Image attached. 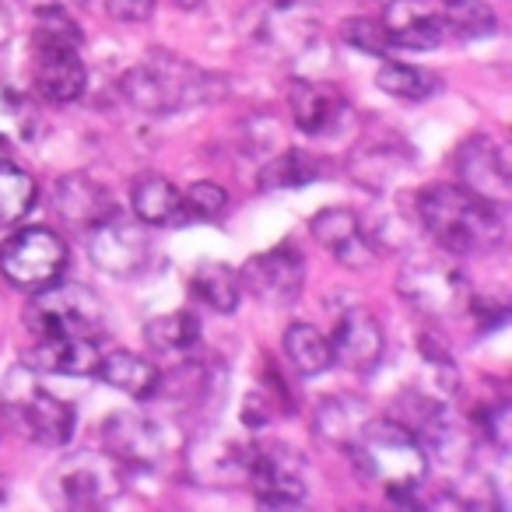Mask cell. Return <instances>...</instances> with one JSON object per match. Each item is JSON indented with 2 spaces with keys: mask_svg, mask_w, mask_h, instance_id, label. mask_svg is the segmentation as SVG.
<instances>
[{
  "mask_svg": "<svg viewBox=\"0 0 512 512\" xmlns=\"http://www.w3.org/2000/svg\"><path fill=\"white\" fill-rule=\"evenodd\" d=\"M249 460H253V449L232 439H207L204 446L193 449V470L204 481H239L249 470Z\"/></svg>",
  "mask_w": 512,
  "mask_h": 512,
  "instance_id": "23",
  "label": "cell"
},
{
  "mask_svg": "<svg viewBox=\"0 0 512 512\" xmlns=\"http://www.w3.org/2000/svg\"><path fill=\"white\" fill-rule=\"evenodd\" d=\"M348 453L355 460L358 474L365 481L379 484L393 505H404V509L418 505L414 491L421 488V481L428 474V453L404 425H397L393 418L369 421L355 435Z\"/></svg>",
  "mask_w": 512,
  "mask_h": 512,
  "instance_id": "1",
  "label": "cell"
},
{
  "mask_svg": "<svg viewBox=\"0 0 512 512\" xmlns=\"http://www.w3.org/2000/svg\"><path fill=\"white\" fill-rule=\"evenodd\" d=\"M313 235H316V242H320L334 260H341L344 267L362 271V267H372V260H376L372 242L365 239L358 218L351 211H344V207H327V211L316 214Z\"/></svg>",
  "mask_w": 512,
  "mask_h": 512,
  "instance_id": "18",
  "label": "cell"
},
{
  "mask_svg": "<svg viewBox=\"0 0 512 512\" xmlns=\"http://www.w3.org/2000/svg\"><path fill=\"white\" fill-rule=\"evenodd\" d=\"M397 292L428 316H456L470 306V285L446 249L414 253L400 267Z\"/></svg>",
  "mask_w": 512,
  "mask_h": 512,
  "instance_id": "6",
  "label": "cell"
},
{
  "mask_svg": "<svg viewBox=\"0 0 512 512\" xmlns=\"http://www.w3.org/2000/svg\"><path fill=\"white\" fill-rule=\"evenodd\" d=\"M341 39L351 50L365 53V57H390V50H393L386 25L372 22V18H351V22H344Z\"/></svg>",
  "mask_w": 512,
  "mask_h": 512,
  "instance_id": "32",
  "label": "cell"
},
{
  "mask_svg": "<svg viewBox=\"0 0 512 512\" xmlns=\"http://www.w3.org/2000/svg\"><path fill=\"white\" fill-rule=\"evenodd\" d=\"M320 176H323V169L313 155H306V151H285V155H278L274 162H267L264 169H260L256 186L267 190V193L271 190H295V186H306Z\"/></svg>",
  "mask_w": 512,
  "mask_h": 512,
  "instance_id": "27",
  "label": "cell"
},
{
  "mask_svg": "<svg viewBox=\"0 0 512 512\" xmlns=\"http://www.w3.org/2000/svg\"><path fill=\"white\" fill-rule=\"evenodd\" d=\"M106 11L116 22H144L155 11V0H106Z\"/></svg>",
  "mask_w": 512,
  "mask_h": 512,
  "instance_id": "34",
  "label": "cell"
},
{
  "mask_svg": "<svg viewBox=\"0 0 512 512\" xmlns=\"http://www.w3.org/2000/svg\"><path fill=\"white\" fill-rule=\"evenodd\" d=\"M376 85L386 95H393V99H407V102H425L439 92V78L432 71H421L414 64H400V60H386L379 67Z\"/></svg>",
  "mask_w": 512,
  "mask_h": 512,
  "instance_id": "28",
  "label": "cell"
},
{
  "mask_svg": "<svg viewBox=\"0 0 512 512\" xmlns=\"http://www.w3.org/2000/svg\"><path fill=\"white\" fill-rule=\"evenodd\" d=\"M0 407L29 442L39 446H67L74 435V407L53 397L50 390L29 376V369H15L0 386Z\"/></svg>",
  "mask_w": 512,
  "mask_h": 512,
  "instance_id": "4",
  "label": "cell"
},
{
  "mask_svg": "<svg viewBox=\"0 0 512 512\" xmlns=\"http://www.w3.org/2000/svg\"><path fill=\"white\" fill-rule=\"evenodd\" d=\"M274 4H281V8H288V4H295V0H274Z\"/></svg>",
  "mask_w": 512,
  "mask_h": 512,
  "instance_id": "37",
  "label": "cell"
},
{
  "mask_svg": "<svg viewBox=\"0 0 512 512\" xmlns=\"http://www.w3.org/2000/svg\"><path fill=\"white\" fill-rule=\"evenodd\" d=\"M285 355L295 372L302 376H320L334 365V351H330V337H323L309 323H295L285 334Z\"/></svg>",
  "mask_w": 512,
  "mask_h": 512,
  "instance_id": "24",
  "label": "cell"
},
{
  "mask_svg": "<svg viewBox=\"0 0 512 512\" xmlns=\"http://www.w3.org/2000/svg\"><path fill=\"white\" fill-rule=\"evenodd\" d=\"M334 362L348 365L351 372H372L383 358V327L369 309L355 306L337 320L334 337H330Z\"/></svg>",
  "mask_w": 512,
  "mask_h": 512,
  "instance_id": "14",
  "label": "cell"
},
{
  "mask_svg": "<svg viewBox=\"0 0 512 512\" xmlns=\"http://www.w3.org/2000/svg\"><path fill=\"white\" fill-rule=\"evenodd\" d=\"M102 435H106V453L130 467H155L165 453L158 425L141 414H113Z\"/></svg>",
  "mask_w": 512,
  "mask_h": 512,
  "instance_id": "16",
  "label": "cell"
},
{
  "mask_svg": "<svg viewBox=\"0 0 512 512\" xmlns=\"http://www.w3.org/2000/svg\"><path fill=\"white\" fill-rule=\"evenodd\" d=\"M509 404H498L495 411H488L484 414V432H488V439L495 442L498 449H505L509 446Z\"/></svg>",
  "mask_w": 512,
  "mask_h": 512,
  "instance_id": "35",
  "label": "cell"
},
{
  "mask_svg": "<svg viewBox=\"0 0 512 512\" xmlns=\"http://www.w3.org/2000/svg\"><path fill=\"white\" fill-rule=\"evenodd\" d=\"M123 95L134 102L141 113L165 116L176 109H190L200 102L221 99V81L214 74L200 71V67L176 60L169 53H151L144 64L130 67L120 81Z\"/></svg>",
  "mask_w": 512,
  "mask_h": 512,
  "instance_id": "3",
  "label": "cell"
},
{
  "mask_svg": "<svg viewBox=\"0 0 512 512\" xmlns=\"http://www.w3.org/2000/svg\"><path fill=\"white\" fill-rule=\"evenodd\" d=\"M53 211L74 228V232L85 235L88 228H95L99 221H106L116 211V200L106 193V186H99L88 176H64L57 179V190H53Z\"/></svg>",
  "mask_w": 512,
  "mask_h": 512,
  "instance_id": "17",
  "label": "cell"
},
{
  "mask_svg": "<svg viewBox=\"0 0 512 512\" xmlns=\"http://www.w3.org/2000/svg\"><path fill=\"white\" fill-rule=\"evenodd\" d=\"M228 197L221 186L214 183H197L190 186V190L183 193V225H190V221H211L218 218L221 211H225Z\"/></svg>",
  "mask_w": 512,
  "mask_h": 512,
  "instance_id": "33",
  "label": "cell"
},
{
  "mask_svg": "<svg viewBox=\"0 0 512 512\" xmlns=\"http://www.w3.org/2000/svg\"><path fill=\"white\" fill-rule=\"evenodd\" d=\"M439 18H442V29H449L460 39H484V36H495L498 29L495 11L484 0H446Z\"/></svg>",
  "mask_w": 512,
  "mask_h": 512,
  "instance_id": "30",
  "label": "cell"
},
{
  "mask_svg": "<svg viewBox=\"0 0 512 512\" xmlns=\"http://www.w3.org/2000/svg\"><path fill=\"white\" fill-rule=\"evenodd\" d=\"M383 4H393V0H383Z\"/></svg>",
  "mask_w": 512,
  "mask_h": 512,
  "instance_id": "38",
  "label": "cell"
},
{
  "mask_svg": "<svg viewBox=\"0 0 512 512\" xmlns=\"http://www.w3.org/2000/svg\"><path fill=\"white\" fill-rule=\"evenodd\" d=\"M81 32L64 11H43L36 32V88L50 102H74L85 92V64L78 57Z\"/></svg>",
  "mask_w": 512,
  "mask_h": 512,
  "instance_id": "5",
  "label": "cell"
},
{
  "mask_svg": "<svg viewBox=\"0 0 512 512\" xmlns=\"http://www.w3.org/2000/svg\"><path fill=\"white\" fill-rule=\"evenodd\" d=\"M99 376L106 379L113 390L130 393L137 400H148L158 393V369L141 355H130V351H116V355L102 358L99 365Z\"/></svg>",
  "mask_w": 512,
  "mask_h": 512,
  "instance_id": "22",
  "label": "cell"
},
{
  "mask_svg": "<svg viewBox=\"0 0 512 512\" xmlns=\"http://www.w3.org/2000/svg\"><path fill=\"white\" fill-rule=\"evenodd\" d=\"M288 106H292V116L299 123V130L306 134H327L337 120L344 116V99L334 92V88L320 85V81H292L288 88Z\"/></svg>",
  "mask_w": 512,
  "mask_h": 512,
  "instance_id": "20",
  "label": "cell"
},
{
  "mask_svg": "<svg viewBox=\"0 0 512 512\" xmlns=\"http://www.w3.org/2000/svg\"><path fill=\"white\" fill-rule=\"evenodd\" d=\"M29 369L57 372V376H99L102 351L95 337H36L25 351Z\"/></svg>",
  "mask_w": 512,
  "mask_h": 512,
  "instance_id": "15",
  "label": "cell"
},
{
  "mask_svg": "<svg viewBox=\"0 0 512 512\" xmlns=\"http://www.w3.org/2000/svg\"><path fill=\"white\" fill-rule=\"evenodd\" d=\"M130 204H134L137 221L144 225H183V193L158 172L137 176Z\"/></svg>",
  "mask_w": 512,
  "mask_h": 512,
  "instance_id": "21",
  "label": "cell"
},
{
  "mask_svg": "<svg viewBox=\"0 0 512 512\" xmlns=\"http://www.w3.org/2000/svg\"><path fill=\"white\" fill-rule=\"evenodd\" d=\"M386 8H390V15L383 25L390 32V43L400 50H435L446 36L442 18L425 11L418 0H393Z\"/></svg>",
  "mask_w": 512,
  "mask_h": 512,
  "instance_id": "19",
  "label": "cell"
},
{
  "mask_svg": "<svg viewBox=\"0 0 512 512\" xmlns=\"http://www.w3.org/2000/svg\"><path fill=\"white\" fill-rule=\"evenodd\" d=\"M418 214L446 253H481L505 239L498 204L477 197L467 186H432L421 193Z\"/></svg>",
  "mask_w": 512,
  "mask_h": 512,
  "instance_id": "2",
  "label": "cell"
},
{
  "mask_svg": "<svg viewBox=\"0 0 512 512\" xmlns=\"http://www.w3.org/2000/svg\"><path fill=\"white\" fill-rule=\"evenodd\" d=\"M144 337L155 351L162 355H186L193 344L200 341V323L190 313H169L155 316V320L144 327Z\"/></svg>",
  "mask_w": 512,
  "mask_h": 512,
  "instance_id": "29",
  "label": "cell"
},
{
  "mask_svg": "<svg viewBox=\"0 0 512 512\" xmlns=\"http://www.w3.org/2000/svg\"><path fill=\"white\" fill-rule=\"evenodd\" d=\"M369 425V411H365L358 400H348V397H337V400H327L316 414V432L323 435L327 442L334 446H344L348 449L355 442V435Z\"/></svg>",
  "mask_w": 512,
  "mask_h": 512,
  "instance_id": "25",
  "label": "cell"
},
{
  "mask_svg": "<svg viewBox=\"0 0 512 512\" xmlns=\"http://www.w3.org/2000/svg\"><path fill=\"white\" fill-rule=\"evenodd\" d=\"M176 4H179V8H197L200 0H176Z\"/></svg>",
  "mask_w": 512,
  "mask_h": 512,
  "instance_id": "36",
  "label": "cell"
},
{
  "mask_svg": "<svg viewBox=\"0 0 512 512\" xmlns=\"http://www.w3.org/2000/svg\"><path fill=\"white\" fill-rule=\"evenodd\" d=\"M193 295L214 313H235L239 309V274L225 264H200L193 274Z\"/></svg>",
  "mask_w": 512,
  "mask_h": 512,
  "instance_id": "26",
  "label": "cell"
},
{
  "mask_svg": "<svg viewBox=\"0 0 512 512\" xmlns=\"http://www.w3.org/2000/svg\"><path fill=\"white\" fill-rule=\"evenodd\" d=\"M88 239V256L102 271L116 274V278H134L137 271L148 267V235H144L141 221L127 218V214L116 207L106 221H99L95 228L85 232Z\"/></svg>",
  "mask_w": 512,
  "mask_h": 512,
  "instance_id": "11",
  "label": "cell"
},
{
  "mask_svg": "<svg viewBox=\"0 0 512 512\" xmlns=\"http://www.w3.org/2000/svg\"><path fill=\"white\" fill-rule=\"evenodd\" d=\"M456 176L467 190H474L477 197L491 200V204H509L512 197V165L509 151L488 134H474L456 148Z\"/></svg>",
  "mask_w": 512,
  "mask_h": 512,
  "instance_id": "13",
  "label": "cell"
},
{
  "mask_svg": "<svg viewBox=\"0 0 512 512\" xmlns=\"http://www.w3.org/2000/svg\"><path fill=\"white\" fill-rule=\"evenodd\" d=\"M123 491L120 460L109 453H74L60 467V495L67 509H106Z\"/></svg>",
  "mask_w": 512,
  "mask_h": 512,
  "instance_id": "12",
  "label": "cell"
},
{
  "mask_svg": "<svg viewBox=\"0 0 512 512\" xmlns=\"http://www.w3.org/2000/svg\"><path fill=\"white\" fill-rule=\"evenodd\" d=\"M246 474L256 488L260 509H302V502H306V467L281 442H267L264 449H253Z\"/></svg>",
  "mask_w": 512,
  "mask_h": 512,
  "instance_id": "10",
  "label": "cell"
},
{
  "mask_svg": "<svg viewBox=\"0 0 512 512\" xmlns=\"http://www.w3.org/2000/svg\"><path fill=\"white\" fill-rule=\"evenodd\" d=\"M36 204V179L11 162H0V228L15 225Z\"/></svg>",
  "mask_w": 512,
  "mask_h": 512,
  "instance_id": "31",
  "label": "cell"
},
{
  "mask_svg": "<svg viewBox=\"0 0 512 512\" xmlns=\"http://www.w3.org/2000/svg\"><path fill=\"white\" fill-rule=\"evenodd\" d=\"M239 274V288L246 295H253L260 306L271 309H285L292 306L302 295V285H306V264L295 246H278L267 249L260 256H249L242 264Z\"/></svg>",
  "mask_w": 512,
  "mask_h": 512,
  "instance_id": "9",
  "label": "cell"
},
{
  "mask_svg": "<svg viewBox=\"0 0 512 512\" xmlns=\"http://www.w3.org/2000/svg\"><path fill=\"white\" fill-rule=\"evenodd\" d=\"M25 327L36 337H95L99 341L106 330V313L88 288L50 285L43 292H32Z\"/></svg>",
  "mask_w": 512,
  "mask_h": 512,
  "instance_id": "7",
  "label": "cell"
},
{
  "mask_svg": "<svg viewBox=\"0 0 512 512\" xmlns=\"http://www.w3.org/2000/svg\"><path fill=\"white\" fill-rule=\"evenodd\" d=\"M0 271L22 292H43L67 271V246L50 228H25L0 246Z\"/></svg>",
  "mask_w": 512,
  "mask_h": 512,
  "instance_id": "8",
  "label": "cell"
}]
</instances>
